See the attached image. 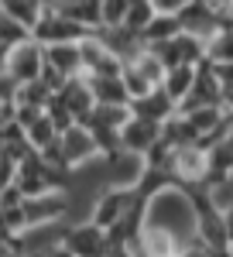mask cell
<instances>
[{
    "mask_svg": "<svg viewBox=\"0 0 233 257\" xmlns=\"http://www.w3.org/2000/svg\"><path fill=\"white\" fill-rule=\"evenodd\" d=\"M45 72V48L35 38H24L21 45L7 48V62H4V76L14 86H28L38 82Z\"/></svg>",
    "mask_w": 233,
    "mask_h": 257,
    "instance_id": "obj_1",
    "label": "cell"
},
{
    "mask_svg": "<svg viewBox=\"0 0 233 257\" xmlns=\"http://www.w3.org/2000/svg\"><path fill=\"white\" fill-rule=\"evenodd\" d=\"M86 35L89 31H82L79 24H72V21H65L58 14L55 4H45V14H41L38 28L31 31V38L38 41L41 48H48V45H79Z\"/></svg>",
    "mask_w": 233,
    "mask_h": 257,
    "instance_id": "obj_2",
    "label": "cell"
},
{
    "mask_svg": "<svg viewBox=\"0 0 233 257\" xmlns=\"http://www.w3.org/2000/svg\"><path fill=\"white\" fill-rule=\"evenodd\" d=\"M168 175L178 189H195V185H206V175H209V161L199 148H178L172 151V161H168Z\"/></svg>",
    "mask_w": 233,
    "mask_h": 257,
    "instance_id": "obj_3",
    "label": "cell"
},
{
    "mask_svg": "<svg viewBox=\"0 0 233 257\" xmlns=\"http://www.w3.org/2000/svg\"><path fill=\"white\" fill-rule=\"evenodd\" d=\"M134 206V192H124V189H110V185H103L93 199V209H89V223L99 226L103 233L117 226L120 219L127 216V209Z\"/></svg>",
    "mask_w": 233,
    "mask_h": 257,
    "instance_id": "obj_4",
    "label": "cell"
},
{
    "mask_svg": "<svg viewBox=\"0 0 233 257\" xmlns=\"http://www.w3.org/2000/svg\"><path fill=\"white\" fill-rule=\"evenodd\" d=\"M58 247L69 250L72 257H103L106 254V233L99 226H93L89 219H76L65 226Z\"/></svg>",
    "mask_w": 233,
    "mask_h": 257,
    "instance_id": "obj_5",
    "label": "cell"
},
{
    "mask_svg": "<svg viewBox=\"0 0 233 257\" xmlns=\"http://www.w3.org/2000/svg\"><path fill=\"white\" fill-rule=\"evenodd\" d=\"M175 21H178L182 35H192V38H199V41H209L216 31H219V28H216L213 0H182Z\"/></svg>",
    "mask_w": 233,
    "mask_h": 257,
    "instance_id": "obj_6",
    "label": "cell"
},
{
    "mask_svg": "<svg viewBox=\"0 0 233 257\" xmlns=\"http://www.w3.org/2000/svg\"><path fill=\"white\" fill-rule=\"evenodd\" d=\"M21 213H24V223L28 230L31 226H48V223H69V196L65 192H45V196L24 199L21 202Z\"/></svg>",
    "mask_w": 233,
    "mask_h": 257,
    "instance_id": "obj_7",
    "label": "cell"
},
{
    "mask_svg": "<svg viewBox=\"0 0 233 257\" xmlns=\"http://www.w3.org/2000/svg\"><path fill=\"white\" fill-rule=\"evenodd\" d=\"M148 165L141 155H131V151H117L113 158L103 161V178L110 189H124V192H134L137 182L144 178Z\"/></svg>",
    "mask_w": 233,
    "mask_h": 257,
    "instance_id": "obj_8",
    "label": "cell"
},
{
    "mask_svg": "<svg viewBox=\"0 0 233 257\" xmlns=\"http://www.w3.org/2000/svg\"><path fill=\"white\" fill-rule=\"evenodd\" d=\"M58 148H62V161H65L69 172H79V168L99 161V151H96V144H93V134H89L86 127H79V123L69 127L65 134H58Z\"/></svg>",
    "mask_w": 233,
    "mask_h": 257,
    "instance_id": "obj_9",
    "label": "cell"
},
{
    "mask_svg": "<svg viewBox=\"0 0 233 257\" xmlns=\"http://www.w3.org/2000/svg\"><path fill=\"white\" fill-rule=\"evenodd\" d=\"M219 96H223V89L216 86L209 65L199 62L195 65V82L189 89V96L178 103V113H192V110H202V106H219Z\"/></svg>",
    "mask_w": 233,
    "mask_h": 257,
    "instance_id": "obj_10",
    "label": "cell"
},
{
    "mask_svg": "<svg viewBox=\"0 0 233 257\" xmlns=\"http://www.w3.org/2000/svg\"><path fill=\"white\" fill-rule=\"evenodd\" d=\"M161 138V127L148 123V120H137L131 117L124 127H120V151H131V155H148V148Z\"/></svg>",
    "mask_w": 233,
    "mask_h": 257,
    "instance_id": "obj_11",
    "label": "cell"
},
{
    "mask_svg": "<svg viewBox=\"0 0 233 257\" xmlns=\"http://www.w3.org/2000/svg\"><path fill=\"white\" fill-rule=\"evenodd\" d=\"M175 113H178V106H175L161 89H151L148 96H141V99L131 103V117L148 120V123H155V127H161V123H165L168 117H175Z\"/></svg>",
    "mask_w": 233,
    "mask_h": 257,
    "instance_id": "obj_12",
    "label": "cell"
},
{
    "mask_svg": "<svg viewBox=\"0 0 233 257\" xmlns=\"http://www.w3.org/2000/svg\"><path fill=\"white\" fill-rule=\"evenodd\" d=\"M62 99V106L72 113L76 123L89 117V110H93V96H89V86H86V76H76V79H65V86L55 93Z\"/></svg>",
    "mask_w": 233,
    "mask_h": 257,
    "instance_id": "obj_13",
    "label": "cell"
},
{
    "mask_svg": "<svg viewBox=\"0 0 233 257\" xmlns=\"http://www.w3.org/2000/svg\"><path fill=\"white\" fill-rule=\"evenodd\" d=\"M45 69H52L62 79H76L82 76V62H79V45H48L45 48Z\"/></svg>",
    "mask_w": 233,
    "mask_h": 257,
    "instance_id": "obj_14",
    "label": "cell"
},
{
    "mask_svg": "<svg viewBox=\"0 0 233 257\" xmlns=\"http://www.w3.org/2000/svg\"><path fill=\"white\" fill-rule=\"evenodd\" d=\"M55 11L65 21L79 24L82 31H99V0H65L55 4Z\"/></svg>",
    "mask_w": 233,
    "mask_h": 257,
    "instance_id": "obj_15",
    "label": "cell"
},
{
    "mask_svg": "<svg viewBox=\"0 0 233 257\" xmlns=\"http://www.w3.org/2000/svg\"><path fill=\"white\" fill-rule=\"evenodd\" d=\"M86 86H89L93 106H131V96H127V89H124L120 79H96V76H86Z\"/></svg>",
    "mask_w": 233,
    "mask_h": 257,
    "instance_id": "obj_16",
    "label": "cell"
},
{
    "mask_svg": "<svg viewBox=\"0 0 233 257\" xmlns=\"http://www.w3.org/2000/svg\"><path fill=\"white\" fill-rule=\"evenodd\" d=\"M0 11L14 21L21 31H28V35H31V31L38 28L41 14H45V4H38V0H4V4H0Z\"/></svg>",
    "mask_w": 233,
    "mask_h": 257,
    "instance_id": "obj_17",
    "label": "cell"
},
{
    "mask_svg": "<svg viewBox=\"0 0 233 257\" xmlns=\"http://www.w3.org/2000/svg\"><path fill=\"white\" fill-rule=\"evenodd\" d=\"M192 82H195V65H178V69H168V72H165V79H161L158 89H161V93L178 106L182 99L189 96Z\"/></svg>",
    "mask_w": 233,
    "mask_h": 257,
    "instance_id": "obj_18",
    "label": "cell"
},
{
    "mask_svg": "<svg viewBox=\"0 0 233 257\" xmlns=\"http://www.w3.org/2000/svg\"><path fill=\"white\" fill-rule=\"evenodd\" d=\"M182 35V28H178V21L175 14H155V21L141 31V45L144 48H155V45H165V41H172Z\"/></svg>",
    "mask_w": 233,
    "mask_h": 257,
    "instance_id": "obj_19",
    "label": "cell"
},
{
    "mask_svg": "<svg viewBox=\"0 0 233 257\" xmlns=\"http://www.w3.org/2000/svg\"><path fill=\"white\" fill-rule=\"evenodd\" d=\"M161 144H168L172 151H178V148H192L195 144V131L189 127V120L182 117V113H175V117H168L165 123H161Z\"/></svg>",
    "mask_w": 233,
    "mask_h": 257,
    "instance_id": "obj_20",
    "label": "cell"
},
{
    "mask_svg": "<svg viewBox=\"0 0 233 257\" xmlns=\"http://www.w3.org/2000/svg\"><path fill=\"white\" fill-rule=\"evenodd\" d=\"M182 117L189 120V127L195 131V141L199 138H209L216 134L223 123H226V113H223V106H202V110H192V113H182Z\"/></svg>",
    "mask_w": 233,
    "mask_h": 257,
    "instance_id": "obj_21",
    "label": "cell"
},
{
    "mask_svg": "<svg viewBox=\"0 0 233 257\" xmlns=\"http://www.w3.org/2000/svg\"><path fill=\"white\" fill-rule=\"evenodd\" d=\"M127 120H131V106H93L89 117L82 120L79 127H106V131H117L120 134V127Z\"/></svg>",
    "mask_w": 233,
    "mask_h": 257,
    "instance_id": "obj_22",
    "label": "cell"
},
{
    "mask_svg": "<svg viewBox=\"0 0 233 257\" xmlns=\"http://www.w3.org/2000/svg\"><path fill=\"white\" fill-rule=\"evenodd\" d=\"M155 21V4L151 0H127V18H124V31H131L141 38V31Z\"/></svg>",
    "mask_w": 233,
    "mask_h": 257,
    "instance_id": "obj_23",
    "label": "cell"
},
{
    "mask_svg": "<svg viewBox=\"0 0 233 257\" xmlns=\"http://www.w3.org/2000/svg\"><path fill=\"white\" fill-rule=\"evenodd\" d=\"M127 65H131V69H134V72H137L144 82H148L151 89H158V86H161V79H165V65H161V62H158L155 55L148 52V48H144L137 59H131Z\"/></svg>",
    "mask_w": 233,
    "mask_h": 257,
    "instance_id": "obj_24",
    "label": "cell"
},
{
    "mask_svg": "<svg viewBox=\"0 0 233 257\" xmlns=\"http://www.w3.org/2000/svg\"><path fill=\"white\" fill-rule=\"evenodd\" d=\"M24 138H28V148H31V151H45L48 144H55V141H58V131L52 127V120L41 113V117L24 131Z\"/></svg>",
    "mask_w": 233,
    "mask_h": 257,
    "instance_id": "obj_25",
    "label": "cell"
},
{
    "mask_svg": "<svg viewBox=\"0 0 233 257\" xmlns=\"http://www.w3.org/2000/svg\"><path fill=\"white\" fill-rule=\"evenodd\" d=\"M206 62L209 65L233 62V31H216L213 38L206 41Z\"/></svg>",
    "mask_w": 233,
    "mask_h": 257,
    "instance_id": "obj_26",
    "label": "cell"
},
{
    "mask_svg": "<svg viewBox=\"0 0 233 257\" xmlns=\"http://www.w3.org/2000/svg\"><path fill=\"white\" fill-rule=\"evenodd\" d=\"M52 96H55V93H48V89H45L41 82H28V86H18V93H14V106H31V110H45Z\"/></svg>",
    "mask_w": 233,
    "mask_h": 257,
    "instance_id": "obj_27",
    "label": "cell"
},
{
    "mask_svg": "<svg viewBox=\"0 0 233 257\" xmlns=\"http://www.w3.org/2000/svg\"><path fill=\"white\" fill-rule=\"evenodd\" d=\"M103 55H106V48H103V41H99L96 35L89 31L86 38L79 41V62H82V76H89V72L96 69V62L103 59Z\"/></svg>",
    "mask_w": 233,
    "mask_h": 257,
    "instance_id": "obj_28",
    "label": "cell"
},
{
    "mask_svg": "<svg viewBox=\"0 0 233 257\" xmlns=\"http://www.w3.org/2000/svg\"><path fill=\"white\" fill-rule=\"evenodd\" d=\"M124 18H127V0H99V28L106 31L124 28Z\"/></svg>",
    "mask_w": 233,
    "mask_h": 257,
    "instance_id": "obj_29",
    "label": "cell"
},
{
    "mask_svg": "<svg viewBox=\"0 0 233 257\" xmlns=\"http://www.w3.org/2000/svg\"><path fill=\"white\" fill-rule=\"evenodd\" d=\"M45 117L52 120V127H55L58 134H65L69 127H76L72 113H69V110L62 106V99H58V96H52V99H48V106H45Z\"/></svg>",
    "mask_w": 233,
    "mask_h": 257,
    "instance_id": "obj_30",
    "label": "cell"
},
{
    "mask_svg": "<svg viewBox=\"0 0 233 257\" xmlns=\"http://www.w3.org/2000/svg\"><path fill=\"white\" fill-rule=\"evenodd\" d=\"M24 38H31V35H28V31H21L18 24L0 11V45H4V48H14V45H21Z\"/></svg>",
    "mask_w": 233,
    "mask_h": 257,
    "instance_id": "obj_31",
    "label": "cell"
},
{
    "mask_svg": "<svg viewBox=\"0 0 233 257\" xmlns=\"http://www.w3.org/2000/svg\"><path fill=\"white\" fill-rule=\"evenodd\" d=\"M178 257H209V250H206L199 240H192V243H185V247L178 250Z\"/></svg>",
    "mask_w": 233,
    "mask_h": 257,
    "instance_id": "obj_32",
    "label": "cell"
},
{
    "mask_svg": "<svg viewBox=\"0 0 233 257\" xmlns=\"http://www.w3.org/2000/svg\"><path fill=\"white\" fill-rule=\"evenodd\" d=\"M103 257H137L127 243H106V254Z\"/></svg>",
    "mask_w": 233,
    "mask_h": 257,
    "instance_id": "obj_33",
    "label": "cell"
},
{
    "mask_svg": "<svg viewBox=\"0 0 233 257\" xmlns=\"http://www.w3.org/2000/svg\"><path fill=\"white\" fill-rule=\"evenodd\" d=\"M223 223H226V240H230V247H233V209L223 213Z\"/></svg>",
    "mask_w": 233,
    "mask_h": 257,
    "instance_id": "obj_34",
    "label": "cell"
},
{
    "mask_svg": "<svg viewBox=\"0 0 233 257\" xmlns=\"http://www.w3.org/2000/svg\"><path fill=\"white\" fill-rule=\"evenodd\" d=\"M209 257H233L230 247H219V250H209Z\"/></svg>",
    "mask_w": 233,
    "mask_h": 257,
    "instance_id": "obj_35",
    "label": "cell"
},
{
    "mask_svg": "<svg viewBox=\"0 0 233 257\" xmlns=\"http://www.w3.org/2000/svg\"><path fill=\"white\" fill-rule=\"evenodd\" d=\"M45 257H72V254H69V250H62V247H52Z\"/></svg>",
    "mask_w": 233,
    "mask_h": 257,
    "instance_id": "obj_36",
    "label": "cell"
},
{
    "mask_svg": "<svg viewBox=\"0 0 233 257\" xmlns=\"http://www.w3.org/2000/svg\"><path fill=\"white\" fill-rule=\"evenodd\" d=\"M4 62H7V48L0 45V72H4Z\"/></svg>",
    "mask_w": 233,
    "mask_h": 257,
    "instance_id": "obj_37",
    "label": "cell"
},
{
    "mask_svg": "<svg viewBox=\"0 0 233 257\" xmlns=\"http://www.w3.org/2000/svg\"><path fill=\"white\" fill-rule=\"evenodd\" d=\"M11 257H18V254H11Z\"/></svg>",
    "mask_w": 233,
    "mask_h": 257,
    "instance_id": "obj_38",
    "label": "cell"
},
{
    "mask_svg": "<svg viewBox=\"0 0 233 257\" xmlns=\"http://www.w3.org/2000/svg\"><path fill=\"white\" fill-rule=\"evenodd\" d=\"M230 250H233V247H230Z\"/></svg>",
    "mask_w": 233,
    "mask_h": 257,
    "instance_id": "obj_39",
    "label": "cell"
}]
</instances>
